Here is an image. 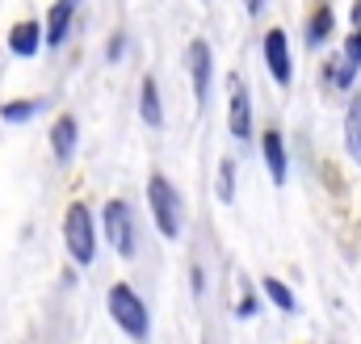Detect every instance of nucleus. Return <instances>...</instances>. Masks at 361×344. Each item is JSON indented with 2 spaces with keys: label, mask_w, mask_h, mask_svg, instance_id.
Returning a JSON list of instances; mask_svg holds the SVG:
<instances>
[{
  "label": "nucleus",
  "mask_w": 361,
  "mask_h": 344,
  "mask_svg": "<svg viewBox=\"0 0 361 344\" xmlns=\"http://www.w3.org/2000/svg\"><path fill=\"white\" fill-rule=\"evenodd\" d=\"M147 210H152V223L164 240H180V223H185V206H180L177 185L164 176V172H152L147 176Z\"/></svg>",
  "instance_id": "nucleus-1"
},
{
  "label": "nucleus",
  "mask_w": 361,
  "mask_h": 344,
  "mask_svg": "<svg viewBox=\"0 0 361 344\" xmlns=\"http://www.w3.org/2000/svg\"><path fill=\"white\" fill-rule=\"evenodd\" d=\"M105 307H109V319H114L130 340H147V336H152V311H147V302L139 298L135 285H126V281L109 285Z\"/></svg>",
  "instance_id": "nucleus-2"
},
{
  "label": "nucleus",
  "mask_w": 361,
  "mask_h": 344,
  "mask_svg": "<svg viewBox=\"0 0 361 344\" xmlns=\"http://www.w3.org/2000/svg\"><path fill=\"white\" fill-rule=\"evenodd\" d=\"M63 248H68L72 264H80V269H89L97 260V219H92L89 202H72L63 210Z\"/></svg>",
  "instance_id": "nucleus-3"
},
{
  "label": "nucleus",
  "mask_w": 361,
  "mask_h": 344,
  "mask_svg": "<svg viewBox=\"0 0 361 344\" xmlns=\"http://www.w3.org/2000/svg\"><path fill=\"white\" fill-rule=\"evenodd\" d=\"M139 227H135V210H130V202H122V197H109L105 206H101V235H105V244L114 248V257L130 260L139 252V235H135Z\"/></svg>",
  "instance_id": "nucleus-4"
},
{
  "label": "nucleus",
  "mask_w": 361,
  "mask_h": 344,
  "mask_svg": "<svg viewBox=\"0 0 361 344\" xmlns=\"http://www.w3.org/2000/svg\"><path fill=\"white\" fill-rule=\"evenodd\" d=\"M227 130L231 139L248 143L257 135V122H252V92H248V80L240 72L227 76Z\"/></svg>",
  "instance_id": "nucleus-5"
},
{
  "label": "nucleus",
  "mask_w": 361,
  "mask_h": 344,
  "mask_svg": "<svg viewBox=\"0 0 361 344\" xmlns=\"http://www.w3.org/2000/svg\"><path fill=\"white\" fill-rule=\"evenodd\" d=\"M261 59H265V72L277 88H290L294 85V51H290V34L281 25L265 30L261 38Z\"/></svg>",
  "instance_id": "nucleus-6"
},
{
  "label": "nucleus",
  "mask_w": 361,
  "mask_h": 344,
  "mask_svg": "<svg viewBox=\"0 0 361 344\" xmlns=\"http://www.w3.org/2000/svg\"><path fill=\"white\" fill-rule=\"evenodd\" d=\"M185 68H189V85H193V97L197 105H206L210 88H214V47L206 38H189L185 47Z\"/></svg>",
  "instance_id": "nucleus-7"
},
{
  "label": "nucleus",
  "mask_w": 361,
  "mask_h": 344,
  "mask_svg": "<svg viewBox=\"0 0 361 344\" xmlns=\"http://www.w3.org/2000/svg\"><path fill=\"white\" fill-rule=\"evenodd\" d=\"M336 25H341V17H336L332 0H315V8H311L307 21H302V42H307V51H328L332 38H336Z\"/></svg>",
  "instance_id": "nucleus-8"
},
{
  "label": "nucleus",
  "mask_w": 361,
  "mask_h": 344,
  "mask_svg": "<svg viewBox=\"0 0 361 344\" xmlns=\"http://www.w3.org/2000/svg\"><path fill=\"white\" fill-rule=\"evenodd\" d=\"M261 160H265V168H269V180L273 185H286L290 180V152H286V135L281 130H265L261 135Z\"/></svg>",
  "instance_id": "nucleus-9"
},
{
  "label": "nucleus",
  "mask_w": 361,
  "mask_h": 344,
  "mask_svg": "<svg viewBox=\"0 0 361 344\" xmlns=\"http://www.w3.org/2000/svg\"><path fill=\"white\" fill-rule=\"evenodd\" d=\"M76 147H80V122L72 113H59L51 122V156L59 164H72L76 160Z\"/></svg>",
  "instance_id": "nucleus-10"
},
{
  "label": "nucleus",
  "mask_w": 361,
  "mask_h": 344,
  "mask_svg": "<svg viewBox=\"0 0 361 344\" xmlns=\"http://www.w3.org/2000/svg\"><path fill=\"white\" fill-rule=\"evenodd\" d=\"M72 25H76V0H55L42 17V34H47V47H63L72 38Z\"/></svg>",
  "instance_id": "nucleus-11"
},
{
  "label": "nucleus",
  "mask_w": 361,
  "mask_h": 344,
  "mask_svg": "<svg viewBox=\"0 0 361 344\" xmlns=\"http://www.w3.org/2000/svg\"><path fill=\"white\" fill-rule=\"evenodd\" d=\"M357 68L345 59V51H336V55H328L324 63H319V80H324V88H332V92H357Z\"/></svg>",
  "instance_id": "nucleus-12"
},
{
  "label": "nucleus",
  "mask_w": 361,
  "mask_h": 344,
  "mask_svg": "<svg viewBox=\"0 0 361 344\" xmlns=\"http://www.w3.org/2000/svg\"><path fill=\"white\" fill-rule=\"evenodd\" d=\"M47 47V34H42V21H17L13 30H8V55L13 59H34L38 51Z\"/></svg>",
  "instance_id": "nucleus-13"
},
{
  "label": "nucleus",
  "mask_w": 361,
  "mask_h": 344,
  "mask_svg": "<svg viewBox=\"0 0 361 344\" xmlns=\"http://www.w3.org/2000/svg\"><path fill=\"white\" fill-rule=\"evenodd\" d=\"M139 118H143V126H152V130L164 126V97H160L156 76H143V80H139Z\"/></svg>",
  "instance_id": "nucleus-14"
},
{
  "label": "nucleus",
  "mask_w": 361,
  "mask_h": 344,
  "mask_svg": "<svg viewBox=\"0 0 361 344\" xmlns=\"http://www.w3.org/2000/svg\"><path fill=\"white\" fill-rule=\"evenodd\" d=\"M345 156H349V164H357L361 168V92H349V101H345Z\"/></svg>",
  "instance_id": "nucleus-15"
},
{
  "label": "nucleus",
  "mask_w": 361,
  "mask_h": 344,
  "mask_svg": "<svg viewBox=\"0 0 361 344\" xmlns=\"http://www.w3.org/2000/svg\"><path fill=\"white\" fill-rule=\"evenodd\" d=\"M42 97H17V101H4L0 105V122L4 126H30L38 113H42Z\"/></svg>",
  "instance_id": "nucleus-16"
},
{
  "label": "nucleus",
  "mask_w": 361,
  "mask_h": 344,
  "mask_svg": "<svg viewBox=\"0 0 361 344\" xmlns=\"http://www.w3.org/2000/svg\"><path fill=\"white\" fill-rule=\"evenodd\" d=\"M261 290H265V298H269L281 315H294V311H298V298H294V290H290L281 277H265V281H261Z\"/></svg>",
  "instance_id": "nucleus-17"
},
{
  "label": "nucleus",
  "mask_w": 361,
  "mask_h": 344,
  "mask_svg": "<svg viewBox=\"0 0 361 344\" xmlns=\"http://www.w3.org/2000/svg\"><path fill=\"white\" fill-rule=\"evenodd\" d=\"M214 197L219 202H235V160L227 156V160H219V172H214Z\"/></svg>",
  "instance_id": "nucleus-18"
},
{
  "label": "nucleus",
  "mask_w": 361,
  "mask_h": 344,
  "mask_svg": "<svg viewBox=\"0 0 361 344\" xmlns=\"http://www.w3.org/2000/svg\"><path fill=\"white\" fill-rule=\"evenodd\" d=\"M126 47H130V38H126V30H114V34L105 38V63H122V55H126Z\"/></svg>",
  "instance_id": "nucleus-19"
},
{
  "label": "nucleus",
  "mask_w": 361,
  "mask_h": 344,
  "mask_svg": "<svg viewBox=\"0 0 361 344\" xmlns=\"http://www.w3.org/2000/svg\"><path fill=\"white\" fill-rule=\"evenodd\" d=\"M341 51H345V59L361 72V30H349V34L341 38Z\"/></svg>",
  "instance_id": "nucleus-20"
},
{
  "label": "nucleus",
  "mask_w": 361,
  "mask_h": 344,
  "mask_svg": "<svg viewBox=\"0 0 361 344\" xmlns=\"http://www.w3.org/2000/svg\"><path fill=\"white\" fill-rule=\"evenodd\" d=\"M257 307H261V302H257V294H244V298H240V307H235V315H240V319H252V315H257Z\"/></svg>",
  "instance_id": "nucleus-21"
},
{
  "label": "nucleus",
  "mask_w": 361,
  "mask_h": 344,
  "mask_svg": "<svg viewBox=\"0 0 361 344\" xmlns=\"http://www.w3.org/2000/svg\"><path fill=\"white\" fill-rule=\"evenodd\" d=\"M240 4H244V13H248V17H261L269 0H240Z\"/></svg>",
  "instance_id": "nucleus-22"
},
{
  "label": "nucleus",
  "mask_w": 361,
  "mask_h": 344,
  "mask_svg": "<svg viewBox=\"0 0 361 344\" xmlns=\"http://www.w3.org/2000/svg\"><path fill=\"white\" fill-rule=\"evenodd\" d=\"M349 30H361V0L349 4Z\"/></svg>",
  "instance_id": "nucleus-23"
}]
</instances>
